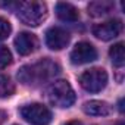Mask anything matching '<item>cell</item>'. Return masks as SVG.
<instances>
[{
    "label": "cell",
    "mask_w": 125,
    "mask_h": 125,
    "mask_svg": "<svg viewBox=\"0 0 125 125\" xmlns=\"http://www.w3.org/2000/svg\"><path fill=\"white\" fill-rule=\"evenodd\" d=\"M47 99L56 107H69L75 102V93L65 80H57L47 88Z\"/></svg>",
    "instance_id": "obj_3"
},
{
    "label": "cell",
    "mask_w": 125,
    "mask_h": 125,
    "mask_svg": "<svg viewBox=\"0 0 125 125\" xmlns=\"http://www.w3.org/2000/svg\"><path fill=\"white\" fill-rule=\"evenodd\" d=\"M122 31V22L119 19H110L102 24H97L93 28V34L103 41H109L113 40L115 37H118Z\"/></svg>",
    "instance_id": "obj_8"
},
{
    "label": "cell",
    "mask_w": 125,
    "mask_h": 125,
    "mask_svg": "<svg viewBox=\"0 0 125 125\" xmlns=\"http://www.w3.org/2000/svg\"><path fill=\"white\" fill-rule=\"evenodd\" d=\"M122 103H124V99L119 100V110H121V112H124V106H122Z\"/></svg>",
    "instance_id": "obj_19"
},
{
    "label": "cell",
    "mask_w": 125,
    "mask_h": 125,
    "mask_svg": "<svg viewBox=\"0 0 125 125\" xmlns=\"http://www.w3.org/2000/svg\"><path fill=\"white\" fill-rule=\"evenodd\" d=\"M83 110L87 115H91V116H106V115L110 113L112 107L106 102H102V100H90V102L84 103Z\"/></svg>",
    "instance_id": "obj_11"
},
{
    "label": "cell",
    "mask_w": 125,
    "mask_h": 125,
    "mask_svg": "<svg viewBox=\"0 0 125 125\" xmlns=\"http://www.w3.org/2000/svg\"><path fill=\"white\" fill-rule=\"evenodd\" d=\"M10 31H12L10 24H9L5 18H0V41H2V40H6V38L10 35Z\"/></svg>",
    "instance_id": "obj_16"
},
{
    "label": "cell",
    "mask_w": 125,
    "mask_h": 125,
    "mask_svg": "<svg viewBox=\"0 0 125 125\" xmlns=\"http://www.w3.org/2000/svg\"><path fill=\"white\" fill-rule=\"evenodd\" d=\"M5 121H6V113L3 110H0V125H2Z\"/></svg>",
    "instance_id": "obj_17"
},
{
    "label": "cell",
    "mask_w": 125,
    "mask_h": 125,
    "mask_svg": "<svg viewBox=\"0 0 125 125\" xmlns=\"http://www.w3.org/2000/svg\"><path fill=\"white\" fill-rule=\"evenodd\" d=\"M112 8H113L112 2H104V0L103 2H93L88 5V13L91 16L97 18V16H103V15L109 13L112 10Z\"/></svg>",
    "instance_id": "obj_12"
},
{
    "label": "cell",
    "mask_w": 125,
    "mask_h": 125,
    "mask_svg": "<svg viewBox=\"0 0 125 125\" xmlns=\"http://www.w3.org/2000/svg\"><path fill=\"white\" fill-rule=\"evenodd\" d=\"M15 47L18 50L19 54L22 56H27V54H31L32 52L37 50L38 47V40L34 34L31 32H21L18 34V37L15 38Z\"/></svg>",
    "instance_id": "obj_9"
},
{
    "label": "cell",
    "mask_w": 125,
    "mask_h": 125,
    "mask_svg": "<svg viewBox=\"0 0 125 125\" xmlns=\"http://www.w3.org/2000/svg\"><path fill=\"white\" fill-rule=\"evenodd\" d=\"M116 125H125V124H124V122H118Z\"/></svg>",
    "instance_id": "obj_20"
},
{
    "label": "cell",
    "mask_w": 125,
    "mask_h": 125,
    "mask_svg": "<svg viewBox=\"0 0 125 125\" xmlns=\"http://www.w3.org/2000/svg\"><path fill=\"white\" fill-rule=\"evenodd\" d=\"M56 15L63 22H75L80 18V10L71 3L60 2L56 5Z\"/></svg>",
    "instance_id": "obj_10"
},
{
    "label": "cell",
    "mask_w": 125,
    "mask_h": 125,
    "mask_svg": "<svg viewBox=\"0 0 125 125\" xmlns=\"http://www.w3.org/2000/svg\"><path fill=\"white\" fill-rule=\"evenodd\" d=\"M19 21L30 27H38L47 16V6L43 2H21L16 5Z\"/></svg>",
    "instance_id": "obj_2"
},
{
    "label": "cell",
    "mask_w": 125,
    "mask_h": 125,
    "mask_svg": "<svg viewBox=\"0 0 125 125\" xmlns=\"http://www.w3.org/2000/svg\"><path fill=\"white\" fill-rule=\"evenodd\" d=\"M109 56L112 59V63L118 68L124 66L125 63V50H124V43H116L110 47Z\"/></svg>",
    "instance_id": "obj_13"
},
{
    "label": "cell",
    "mask_w": 125,
    "mask_h": 125,
    "mask_svg": "<svg viewBox=\"0 0 125 125\" xmlns=\"http://www.w3.org/2000/svg\"><path fill=\"white\" fill-rule=\"evenodd\" d=\"M71 35L66 30L60 27H52L46 32V44L52 50H62L69 44Z\"/></svg>",
    "instance_id": "obj_7"
},
{
    "label": "cell",
    "mask_w": 125,
    "mask_h": 125,
    "mask_svg": "<svg viewBox=\"0 0 125 125\" xmlns=\"http://www.w3.org/2000/svg\"><path fill=\"white\" fill-rule=\"evenodd\" d=\"M59 72H60V66L54 60L46 57L32 65L22 66L18 72V80L25 85H38L53 80L56 75H59Z\"/></svg>",
    "instance_id": "obj_1"
},
{
    "label": "cell",
    "mask_w": 125,
    "mask_h": 125,
    "mask_svg": "<svg viewBox=\"0 0 125 125\" xmlns=\"http://www.w3.org/2000/svg\"><path fill=\"white\" fill-rule=\"evenodd\" d=\"M65 125H83L80 121H71V122H68V124H65Z\"/></svg>",
    "instance_id": "obj_18"
},
{
    "label": "cell",
    "mask_w": 125,
    "mask_h": 125,
    "mask_svg": "<svg viewBox=\"0 0 125 125\" xmlns=\"http://www.w3.org/2000/svg\"><path fill=\"white\" fill-rule=\"evenodd\" d=\"M10 62H12L10 50L6 46H0V69H5Z\"/></svg>",
    "instance_id": "obj_15"
},
{
    "label": "cell",
    "mask_w": 125,
    "mask_h": 125,
    "mask_svg": "<svg viewBox=\"0 0 125 125\" xmlns=\"http://www.w3.org/2000/svg\"><path fill=\"white\" fill-rule=\"evenodd\" d=\"M21 115L32 125H47L52 121V112L47 106L40 103H31L21 107Z\"/></svg>",
    "instance_id": "obj_5"
},
{
    "label": "cell",
    "mask_w": 125,
    "mask_h": 125,
    "mask_svg": "<svg viewBox=\"0 0 125 125\" xmlns=\"http://www.w3.org/2000/svg\"><path fill=\"white\" fill-rule=\"evenodd\" d=\"M80 84L85 91L99 93L107 84V74L103 68H91L81 74Z\"/></svg>",
    "instance_id": "obj_4"
},
{
    "label": "cell",
    "mask_w": 125,
    "mask_h": 125,
    "mask_svg": "<svg viewBox=\"0 0 125 125\" xmlns=\"http://www.w3.org/2000/svg\"><path fill=\"white\" fill-rule=\"evenodd\" d=\"M15 93V84L6 75H0V99L9 97Z\"/></svg>",
    "instance_id": "obj_14"
},
{
    "label": "cell",
    "mask_w": 125,
    "mask_h": 125,
    "mask_svg": "<svg viewBox=\"0 0 125 125\" xmlns=\"http://www.w3.org/2000/svg\"><path fill=\"white\" fill-rule=\"evenodd\" d=\"M96 59H97V52H96L94 46L87 41L78 43L71 52V62L74 65L90 63V62H93Z\"/></svg>",
    "instance_id": "obj_6"
}]
</instances>
